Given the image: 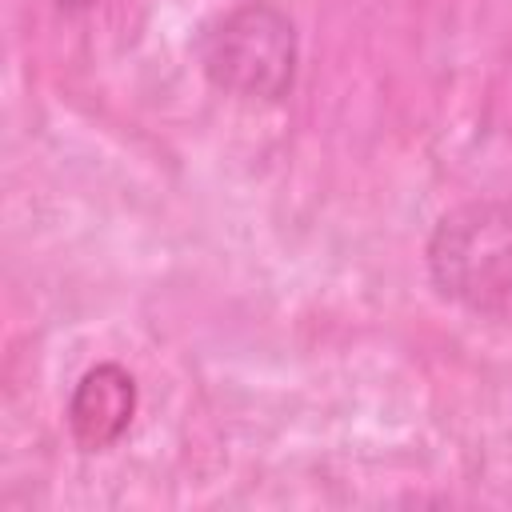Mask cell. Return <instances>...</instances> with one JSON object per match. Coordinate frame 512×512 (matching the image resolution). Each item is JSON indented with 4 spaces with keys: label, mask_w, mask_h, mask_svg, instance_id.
Instances as JSON below:
<instances>
[{
    "label": "cell",
    "mask_w": 512,
    "mask_h": 512,
    "mask_svg": "<svg viewBox=\"0 0 512 512\" xmlns=\"http://www.w3.org/2000/svg\"><path fill=\"white\" fill-rule=\"evenodd\" d=\"M204 80L248 104H280L300 68L296 20L272 0H240L208 16L192 36Z\"/></svg>",
    "instance_id": "6da1fadb"
},
{
    "label": "cell",
    "mask_w": 512,
    "mask_h": 512,
    "mask_svg": "<svg viewBox=\"0 0 512 512\" xmlns=\"http://www.w3.org/2000/svg\"><path fill=\"white\" fill-rule=\"evenodd\" d=\"M432 288L476 316L512 312V196L448 208L424 244Z\"/></svg>",
    "instance_id": "7a4b0ae2"
},
{
    "label": "cell",
    "mask_w": 512,
    "mask_h": 512,
    "mask_svg": "<svg viewBox=\"0 0 512 512\" xmlns=\"http://www.w3.org/2000/svg\"><path fill=\"white\" fill-rule=\"evenodd\" d=\"M136 404H140L136 376L124 364L100 360L72 384V396L64 408L68 432L84 452H108L128 436Z\"/></svg>",
    "instance_id": "3957f363"
}]
</instances>
